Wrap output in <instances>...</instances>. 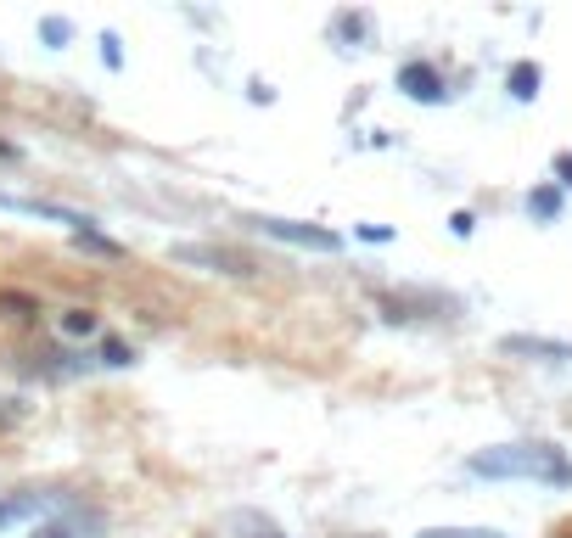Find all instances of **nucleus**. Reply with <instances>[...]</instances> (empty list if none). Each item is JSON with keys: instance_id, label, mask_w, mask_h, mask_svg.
Masks as SVG:
<instances>
[{"instance_id": "nucleus-4", "label": "nucleus", "mask_w": 572, "mask_h": 538, "mask_svg": "<svg viewBox=\"0 0 572 538\" xmlns=\"http://www.w3.org/2000/svg\"><path fill=\"white\" fill-rule=\"evenodd\" d=\"M62 505V494H40V488H17V494H0V533L34 522V516H51Z\"/></svg>"}, {"instance_id": "nucleus-14", "label": "nucleus", "mask_w": 572, "mask_h": 538, "mask_svg": "<svg viewBox=\"0 0 572 538\" xmlns=\"http://www.w3.org/2000/svg\"><path fill=\"white\" fill-rule=\"evenodd\" d=\"M415 538H505V533H494V527H427Z\"/></svg>"}, {"instance_id": "nucleus-10", "label": "nucleus", "mask_w": 572, "mask_h": 538, "mask_svg": "<svg viewBox=\"0 0 572 538\" xmlns=\"http://www.w3.org/2000/svg\"><path fill=\"white\" fill-rule=\"evenodd\" d=\"M73 247H79V253H96V258H118V253H124V247H118L113 236H101V230H79Z\"/></svg>"}, {"instance_id": "nucleus-19", "label": "nucleus", "mask_w": 572, "mask_h": 538, "mask_svg": "<svg viewBox=\"0 0 572 538\" xmlns=\"http://www.w3.org/2000/svg\"><path fill=\"white\" fill-rule=\"evenodd\" d=\"M247 522H253V538H281V533H275V522H258V516H247Z\"/></svg>"}, {"instance_id": "nucleus-5", "label": "nucleus", "mask_w": 572, "mask_h": 538, "mask_svg": "<svg viewBox=\"0 0 572 538\" xmlns=\"http://www.w3.org/2000/svg\"><path fill=\"white\" fill-rule=\"evenodd\" d=\"M107 533V510H62V516H45L34 527V538H101Z\"/></svg>"}, {"instance_id": "nucleus-20", "label": "nucleus", "mask_w": 572, "mask_h": 538, "mask_svg": "<svg viewBox=\"0 0 572 538\" xmlns=\"http://www.w3.org/2000/svg\"><path fill=\"white\" fill-rule=\"evenodd\" d=\"M556 169L567 174V185H572V157H556Z\"/></svg>"}, {"instance_id": "nucleus-3", "label": "nucleus", "mask_w": 572, "mask_h": 538, "mask_svg": "<svg viewBox=\"0 0 572 538\" xmlns=\"http://www.w3.org/2000/svg\"><path fill=\"white\" fill-rule=\"evenodd\" d=\"M174 264H191V269H208V275H258V264L236 247H208V241H180L169 247Z\"/></svg>"}, {"instance_id": "nucleus-13", "label": "nucleus", "mask_w": 572, "mask_h": 538, "mask_svg": "<svg viewBox=\"0 0 572 538\" xmlns=\"http://www.w3.org/2000/svg\"><path fill=\"white\" fill-rule=\"evenodd\" d=\"M68 34H73L68 17H40V40L51 45V51H62V45H68Z\"/></svg>"}, {"instance_id": "nucleus-6", "label": "nucleus", "mask_w": 572, "mask_h": 538, "mask_svg": "<svg viewBox=\"0 0 572 538\" xmlns=\"http://www.w3.org/2000/svg\"><path fill=\"white\" fill-rule=\"evenodd\" d=\"M0 208H6V213H29V219H57V225H68L73 236H79V230H96V219H90V213H73V208H62V202L6 197V191H0Z\"/></svg>"}, {"instance_id": "nucleus-17", "label": "nucleus", "mask_w": 572, "mask_h": 538, "mask_svg": "<svg viewBox=\"0 0 572 538\" xmlns=\"http://www.w3.org/2000/svg\"><path fill=\"white\" fill-rule=\"evenodd\" d=\"M0 309H17V314H34L29 298H17V292H0Z\"/></svg>"}, {"instance_id": "nucleus-18", "label": "nucleus", "mask_w": 572, "mask_h": 538, "mask_svg": "<svg viewBox=\"0 0 572 538\" xmlns=\"http://www.w3.org/2000/svg\"><path fill=\"white\" fill-rule=\"evenodd\" d=\"M472 225H477L472 213H455V219H449V230H455V236H472Z\"/></svg>"}, {"instance_id": "nucleus-11", "label": "nucleus", "mask_w": 572, "mask_h": 538, "mask_svg": "<svg viewBox=\"0 0 572 538\" xmlns=\"http://www.w3.org/2000/svg\"><path fill=\"white\" fill-rule=\"evenodd\" d=\"M511 96H516V101H533V96H539V68H533V62H516V68H511Z\"/></svg>"}, {"instance_id": "nucleus-7", "label": "nucleus", "mask_w": 572, "mask_h": 538, "mask_svg": "<svg viewBox=\"0 0 572 538\" xmlns=\"http://www.w3.org/2000/svg\"><path fill=\"white\" fill-rule=\"evenodd\" d=\"M399 90H404L410 101H427V107H432V101H444V96H449V90H444V79H438V68H432V62H404V68H399Z\"/></svg>"}, {"instance_id": "nucleus-12", "label": "nucleus", "mask_w": 572, "mask_h": 538, "mask_svg": "<svg viewBox=\"0 0 572 538\" xmlns=\"http://www.w3.org/2000/svg\"><path fill=\"white\" fill-rule=\"evenodd\" d=\"M101 365H107V370H124V365H135V348H124L118 337H101Z\"/></svg>"}, {"instance_id": "nucleus-15", "label": "nucleus", "mask_w": 572, "mask_h": 538, "mask_svg": "<svg viewBox=\"0 0 572 538\" xmlns=\"http://www.w3.org/2000/svg\"><path fill=\"white\" fill-rule=\"evenodd\" d=\"M528 208L539 213V219H556V213H561V197L550 191V185H544V191H533V197H528Z\"/></svg>"}, {"instance_id": "nucleus-1", "label": "nucleus", "mask_w": 572, "mask_h": 538, "mask_svg": "<svg viewBox=\"0 0 572 538\" xmlns=\"http://www.w3.org/2000/svg\"><path fill=\"white\" fill-rule=\"evenodd\" d=\"M472 477H494V482H572V460L556 443H494V449H477Z\"/></svg>"}, {"instance_id": "nucleus-8", "label": "nucleus", "mask_w": 572, "mask_h": 538, "mask_svg": "<svg viewBox=\"0 0 572 538\" xmlns=\"http://www.w3.org/2000/svg\"><path fill=\"white\" fill-rule=\"evenodd\" d=\"M505 354H533V359H572V342H544V337H505Z\"/></svg>"}, {"instance_id": "nucleus-16", "label": "nucleus", "mask_w": 572, "mask_h": 538, "mask_svg": "<svg viewBox=\"0 0 572 538\" xmlns=\"http://www.w3.org/2000/svg\"><path fill=\"white\" fill-rule=\"evenodd\" d=\"M101 62H107V68H124V51H118V34H101Z\"/></svg>"}, {"instance_id": "nucleus-9", "label": "nucleus", "mask_w": 572, "mask_h": 538, "mask_svg": "<svg viewBox=\"0 0 572 538\" xmlns=\"http://www.w3.org/2000/svg\"><path fill=\"white\" fill-rule=\"evenodd\" d=\"M62 337H101V320L90 309H62Z\"/></svg>"}, {"instance_id": "nucleus-2", "label": "nucleus", "mask_w": 572, "mask_h": 538, "mask_svg": "<svg viewBox=\"0 0 572 538\" xmlns=\"http://www.w3.org/2000/svg\"><path fill=\"white\" fill-rule=\"evenodd\" d=\"M247 225L258 230V236H275L286 241V247H309V253H343V236L326 225H303V219H281V213H253Z\"/></svg>"}]
</instances>
